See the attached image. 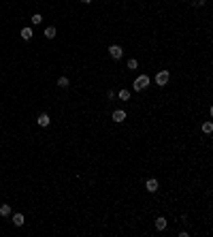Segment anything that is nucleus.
<instances>
[{
  "label": "nucleus",
  "instance_id": "nucleus-1",
  "mask_svg": "<svg viewBox=\"0 0 213 237\" xmlns=\"http://www.w3.org/2000/svg\"><path fill=\"white\" fill-rule=\"evenodd\" d=\"M149 86V75H139L136 79H134V84H132V88L136 90V92H141V90H145Z\"/></svg>",
  "mask_w": 213,
  "mask_h": 237
},
{
  "label": "nucleus",
  "instance_id": "nucleus-2",
  "mask_svg": "<svg viewBox=\"0 0 213 237\" xmlns=\"http://www.w3.org/2000/svg\"><path fill=\"white\" fill-rule=\"evenodd\" d=\"M169 79H170L169 71H160V73L156 75V84H158V86H166V84H169Z\"/></svg>",
  "mask_w": 213,
  "mask_h": 237
},
{
  "label": "nucleus",
  "instance_id": "nucleus-3",
  "mask_svg": "<svg viewBox=\"0 0 213 237\" xmlns=\"http://www.w3.org/2000/svg\"><path fill=\"white\" fill-rule=\"evenodd\" d=\"M109 56H111V58H115V60H120V58L124 56V51H122L120 45H111V47H109Z\"/></svg>",
  "mask_w": 213,
  "mask_h": 237
},
{
  "label": "nucleus",
  "instance_id": "nucleus-4",
  "mask_svg": "<svg viewBox=\"0 0 213 237\" xmlns=\"http://www.w3.org/2000/svg\"><path fill=\"white\" fill-rule=\"evenodd\" d=\"M111 118H113L115 122H124V120H126V111H124V109H115Z\"/></svg>",
  "mask_w": 213,
  "mask_h": 237
},
{
  "label": "nucleus",
  "instance_id": "nucleus-5",
  "mask_svg": "<svg viewBox=\"0 0 213 237\" xmlns=\"http://www.w3.org/2000/svg\"><path fill=\"white\" fill-rule=\"evenodd\" d=\"M145 186H147L149 192H156V190H158V180H154V177H151V180H147V182H145Z\"/></svg>",
  "mask_w": 213,
  "mask_h": 237
},
{
  "label": "nucleus",
  "instance_id": "nucleus-6",
  "mask_svg": "<svg viewBox=\"0 0 213 237\" xmlns=\"http://www.w3.org/2000/svg\"><path fill=\"white\" fill-rule=\"evenodd\" d=\"M36 122H39V126H49V122H51V120H49V115H47V113H41Z\"/></svg>",
  "mask_w": 213,
  "mask_h": 237
},
{
  "label": "nucleus",
  "instance_id": "nucleus-7",
  "mask_svg": "<svg viewBox=\"0 0 213 237\" xmlns=\"http://www.w3.org/2000/svg\"><path fill=\"white\" fill-rule=\"evenodd\" d=\"M156 229H158V231H164V229H166V218H162V216L156 218Z\"/></svg>",
  "mask_w": 213,
  "mask_h": 237
},
{
  "label": "nucleus",
  "instance_id": "nucleus-8",
  "mask_svg": "<svg viewBox=\"0 0 213 237\" xmlns=\"http://www.w3.org/2000/svg\"><path fill=\"white\" fill-rule=\"evenodd\" d=\"M32 34H34V32H32V28H24V30H21V39H24V41H30V39H32Z\"/></svg>",
  "mask_w": 213,
  "mask_h": 237
},
{
  "label": "nucleus",
  "instance_id": "nucleus-9",
  "mask_svg": "<svg viewBox=\"0 0 213 237\" xmlns=\"http://www.w3.org/2000/svg\"><path fill=\"white\" fill-rule=\"evenodd\" d=\"M24 222H26V220H24V214H15V216H13V224H15V227H21Z\"/></svg>",
  "mask_w": 213,
  "mask_h": 237
},
{
  "label": "nucleus",
  "instance_id": "nucleus-10",
  "mask_svg": "<svg viewBox=\"0 0 213 237\" xmlns=\"http://www.w3.org/2000/svg\"><path fill=\"white\" fill-rule=\"evenodd\" d=\"M45 37H47V39H53V37H55V28H53V26L45 28Z\"/></svg>",
  "mask_w": 213,
  "mask_h": 237
},
{
  "label": "nucleus",
  "instance_id": "nucleus-11",
  "mask_svg": "<svg viewBox=\"0 0 213 237\" xmlns=\"http://www.w3.org/2000/svg\"><path fill=\"white\" fill-rule=\"evenodd\" d=\"M9 214H11V205H6V203L0 205V216H9Z\"/></svg>",
  "mask_w": 213,
  "mask_h": 237
},
{
  "label": "nucleus",
  "instance_id": "nucleus-12",
  "mask_svg": "<svg viewBox=\"0 0 213 237\" xmlns=\"http://www.w3.org/2000/svg\"><path fill=\"white\" fill-rule=\"evenodd\" d=\"M203 133H207V135L213 133V124H211V122H205V124H203Z\"/></svg>",
  "mask_w": 213,
  "mask_h": 237
},
{
  "label": "nucleus",
  "instance_id": "nucleus-13",
  "mask_svg": "<svg viewBox=\"0 0 213 237\" xmlns=\"http://www.w3.org/2000/svg\"><path fill=\"white\" fill-rule=\"evenodd\" d=\"M58 86H60V88H68V79H66V77H60V79H58Z\"/></svg>",
  "mask_w": 213,
  "mask_h": 237
},
{
  "label": "nucleus",
  "instance_id": "nucleus-14",
  "mask_svg": "<svg viewBox=\"0 0 213 237\" xmlns=\"http://www.w3.org/2000/svg\"><path fill=\"white\" fill-rule=\"evenodd\" d=\"M43 21V15L41 13H34V15H32V24H41Z\"/></svg>",
  "mask_w": 213,
  "mask_h": 237
},
{
  "label": "nucleus",
  "instance_id": "nucleus-15",
  "mask_svg": "<svg viewBox=\"0 0 213 237\" xmlns=\"http://www.w3.org/2000/svg\"><path fill=\"white\" fill-rule=\"evenodd\" d=\"M136 66H139V62H136L134 58H130V60H128V68H132V71H134Z\"/></svg>",
  "mask_w": 213,
  "mask_h": 237
},
{
  "label": "nucleus",
  "instance_id": "nucleus-16",
  "mask_svg": "<svg viewBox=\"0 0 213 237\" xmlns=\"http://www.w3.org/2000/svg\"><path fill=\"white\" fill-rule=\"evenodd\" d=\"M120 98H122V100H130V92H128V90H122V92H120Z\"/></svg>",
  "mask_w": 213,
  "mask_h": 237
},
{
  "label": "nucleus",
  "instance_id": "nucleus-17",
  "mask_svg": "<svg viewBox=\"0 0 213 237\" xmlns=\"http://www.w3.org/2000/svg\"><path fill=\"white\" fill-rule=\"evenodd\" d=\"M205 4V0H194V6H203Z\"/></svg>",
  "mask_w": 213,
  "mask_h": 237
},
{
  "label": "nucleus",
  "instance_id": "nucleus-18",
  "mask_svg": "<svg viewBox=\"0 0 213 237\" xmlns=\"http://www.w3.org/2000/svg\"><path fill=\"white\" fill-rule=\"evenodd\" d=\"M81 2H85V4H89V2H92V0H81Z\"/></svg>",
  "mask_w": 213,
  "mask_h": 237
}]
</instances>
